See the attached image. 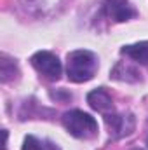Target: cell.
<instances>
[{
  "mask_svg": "<svg viewBox=\"0 0 148 150\" xmlns=\"http://www.w3.org/2000/svg\"><path fill=\"white\" fill-rule=\"evenodd\" d=\"M147 142H148V140H147Z\"/></svg>",
  "mask_w": 148,
  "mask_h": 150,
  "instance_id": "8fae6325",
  "label": "cell"
},
{
  "mask_svg": "<svg viewBox=\"0 0 148 150\" xmlns=\"http://www.w3.org/2000/svg\"><path fill=\"white\" fill-rule=\"evenodd\" d=\"M87 103L91 105V108H94L96 112L101 113H111L113 112V101H111L110 94L105 89H94L87 94Z\"/></svg>",
  "mask_w": 148,
  "mask_h": 150,
  "instance_id": "8992f818",
  "label": "cell"
},
{
  "mask_svg": "<svg viewBox=\"0 0 148 150\" xmlns=\"http://www.w3.org/2000/svg\"><path fill=\"white\" fill-rule=\"evenodd\" d=\"M63 126L66 131L80 140H91L98 134V122L92 115L82 112V110H72L63 115Z\"/></svg>",
  "mask_w": 148,
  "mask_h": 150,
  "instance_id": "7a4b0ae2",
  "label": "cell"
},
{
  "mask_svg": "<svg viewBox=\"0 0 148 150\" xmlns=\"http://www.w3.org/2000/svg\"><path fill=\"white\" fill-rule=\"evenodd\" d=\"M105 122L108 126L110 136L113 140H118V138L131 134L134 131V126H136V120L131 113H106Z\"/></svg>",
  "mask_w": 148,
  "mask_h": 150,
  "instance_id": "277c9868",
  "label": "cell"
},
{
  "mask_svg": "<svg viewBox=\"0 0 148 150\" xmlns=\"http://www.w3.org/2000/svg\"><path fill=\"white\" fill-rule=\"evenodd\" d=\"M98 70V58L94 52L78 49L66 56V74L72 82H87Z\"/></svg>",
  "mask_w": 148,
  "mask_h": 150,
  "instance_id": "6da1fadb",
  "label": "cell"
},
{
  "mask_svg": "<svg viewBox=\"0 0 148 150\" xmlns=\"http://www.w3.org/2000/svg\"><path fill=\"white\" fill-rule=\"evenodd\" d=\"M103 14L106 19H110L113 23H124V21L132 19L138 12L129 4V0H105Z\"/></svg>",
  "mask_w": 148,
  "mask_h": 150,
  "instance_id": "5b68a950",
  "label": "cell"
},
{
  "mask_svg": "<svg viewBox=\"0 0 148 150\" xmlns=\"http://www.w3.org/2000/svg\"><path fill=\"white\" fill-rule=\"evenodd\" d=\"M0 59H2V61H0V79H2V82H9L11 79L16 77V74H18V67H16L14 59L7 58L5 54H2Z\"/></svg>",
  "mask_w": 148,
  "mask_h": 150,
  "instance_id": "30bf717a",
  "label": "cell"
},
{
  "mask_svg": "<svg viewBox=\"0 0 148 150\" xmlns=\"http://www.w3.org/2000/svg\"><path fill=\"white\" fill-rule=\"evenodd\" d=\"M23 150H59V147L52 142L47 140H40L35 136H26L25 143H23Z\"/></svg>",
  "mask_w": 148,
  "mask_h": 150,
  "instance_id": "9c48e42d",
  "label": "cell"
},
{
  "mask_svg": "<svg viewBox=\"0 0 148 150\" xmlns=\"http://www.w3.org/2000/svg\"><path fill=\"white\" fill-rule=\"evenodd\" d=\"M140 75L141 74H140L132 65H129V63H125V61H120V63H117V65L113 67L110 77L115 79V80H122V82H140V80H141Z\"/></svg>",
  "mask_w": 148,
  "mask_h": 150,
  "instance_id": "52a82bcc",
  "label": "cell"
},
{
  "mask_svg": "<svg viewBox=\"0 0 148 150\" xmlns=\"http://www.w3.org/2000/svg\"><path fill=\"white\" fill-rule=\"evenodd\" d=\"M122 54L129 56L131 59H134L136 63L143 65L148 68V42H140V44H132V45H124L120 49Z\"/></svg>",
  "mask_w": 148,
  "mask_h": 150,
  "instance_id": "ba28073f",
  "label": "cell"
},
{
  "mask_svg": "<svg viewBox=\"0 0 148 150\" xmlns=\"http://www.w3.org/2000/svg\"><path fill=\"white\" fill-rule=\"evenodd\" d=\"M32 65H33V68L37 70L38 74H42L49 80H58L59 75H61V70H63L59 59L52 52H47V51L35 52L32 56Z\"/></svg>",
  "mask_w": 148,
  "mask_h": 150,
  "instance_id": "3957f363",
  "label": "cell"
}]
</instances>
